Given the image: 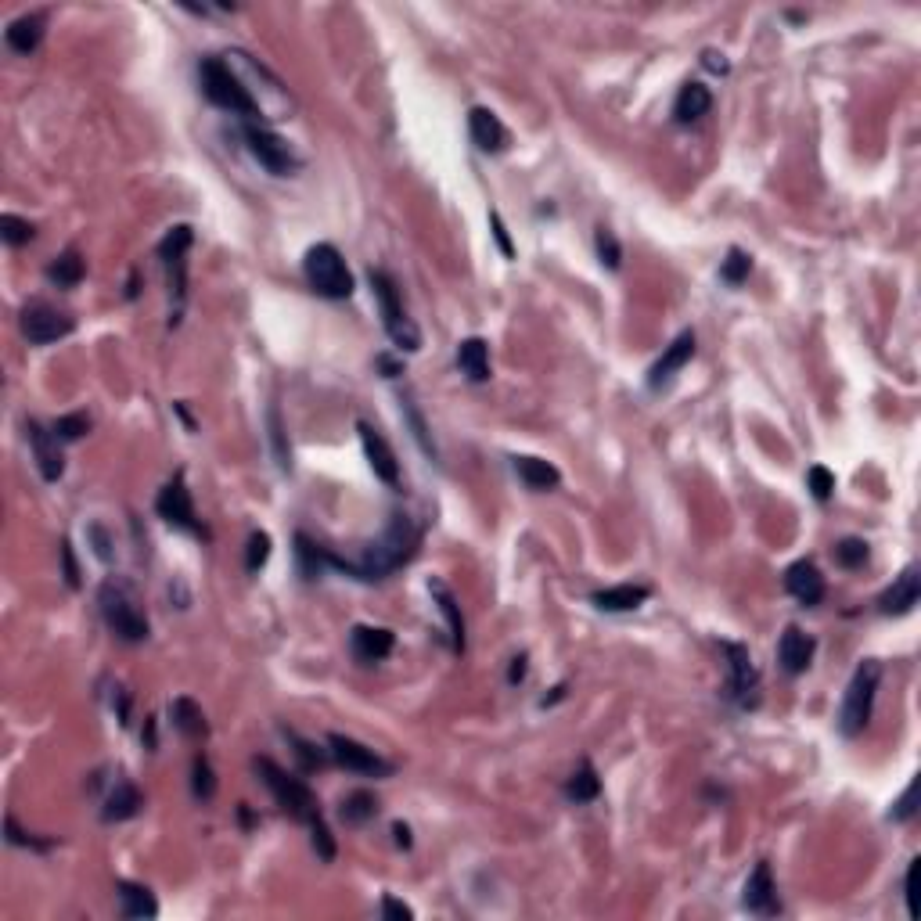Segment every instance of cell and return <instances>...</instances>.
<instances>
[{
	"label": "cell",
	"mask_w": 921,
	"mask_h": 921,
	"mask_svg": "<svg viewBox=\"0 0 921 921\" xmlns=\"http://www.w3.org/2000/svg\"><path fill=\"white\" fill-rule=\"evenodd\" d=\"M418 547H421V529L414 526V519L393 515V522L385 526L382 537H378L375 544H367L364 551H360V558L328 555V565H335V569H342L346 576H357V580H364V583H378L389 573H396L400 565L411 562V558L418 555Z\"/></svg>",
	"instance_id": "1"
},
{
	"label": "cell",
	"mask_w": 921,
	"mask_h": 921,
	"mask_svg": "<svg viewBox=\"0 0 921 921\" xmlns=\"http://www.w3.org/2000/svg\"><path fill=\"white\" fill-rule=\"evenodd\" d=\"M98 609H101L105 626L119 637V641H126V644L148 641V630H152V626H148V616H144V609L137 605L134 591H130L126 583H119V580L101 583Z\"/></svg>",
	"instance_id": "2"
},
{
	"label": "cell",
	"mask_w": 921,
	"mask_h": 921,
	"mask_svg": "<svg viewBox=\"0 0 921 921\" xmlns=\"http://www.w3.org/2000/svg\"><path fill=\"white\" fill-rule=\"evenodd\" d=\"M198 80H202V94H206L216 108H224L231 116H249V119L263 116L260 101L252 98L249 87H245V83L231 72V65L220 62V58H202Z\"/></svg>",
	"instance_id": "3"
},
{
	"label": "cell",
	"mask_w": 921,
	"mask_h": 921,
	"mask_svg": "<svg viewBox=\"0 0 921 921\" xmlns=\"http://www.w3.org/2000/svg\"><path fill=\"white\" fill-rule=\"evenodd\" d=\"M256 774H260L263 785L274 792V799H278V806L288 817H296L299 824L321 821V803H317V796H313L310 785H306L303 778L288 774V770L278 767L270 756H256Z\"/></svg>",
	"instance_id": "4"
},
{
	"label": "cell",
	"mask_w": 921,
	"mask_h": 921,
	"mask_svg": "<svg viewBox=\"0 0 921 921\" xmlns=\"http://www.w3.org/2000/svg\"><path fill=\"white\" fill-rule=\"evenodd\" d=\"M878 684H882V662L864 659L857 666V673H853L846 698H842V709H839V731L846 734V738H860V734L868 731L871 713H875Z\"/></svg>",
	"instance_id": "5"
},
{
	"label": "cell",
	"mask_w": 921,
	"mask_h": 921,
	"mask_svg": "<svg viewBox=\"0 0 921 921\" xmlns=\"http://www.w3.org/2000/svg\"><path fill=\"white\" fill-rule=\"evenodd\" d=\"M303 270H306L310 288L321 299H335V303H339V299L353 296V274H349L346 260H342V252L335 249V245H328V242L313 245V249L306 252Z\"/></svg>",
	"instance_id": "6"
},
{
	"label": "cell",
	"mask_w": 921,
	"mask_h": 921,
	"mask_svg": "<svg viewBox=\"0 0 921 921\" xmlns=\"http://www.w3.org/2000/svg\"><path fill=\"white\" fill-rule=\"evenodd\" d=\"M371 288H375V299H378V310H382L385 335L393 339V346L403 349V353H414V349H421V331H418V324L407 317V310H403L400 292H396L393 278H389L385 270H371Z\"/></svg>",
	"instance_id": "7"
},
{
	"label": "cell",
	"mask_w": 921,
	"mask_h": 921,
	"mask_svg": "<svg viewBox=\"0 0 921 921\" xmlns=\"http://www.w3.org/2000/svg\"><path fill=\"white\" fill-rule=\"evenodd\" d=\"M195 245V231L188 224L170 227V234L159 242V260L166 267V281H170V292L177 299V313L188 299V252Z\"/></svg>",
	"instance_id": "8"
},
{
	"label": "cell",
	"mask_w": 921,
	"mask_h": 921,
	"mask_svg": "<svg viewBox=\"0 0 921 921\" xmlns=\"http://www.w3.org/2000/svg\"><path fill=\"white\" fill-rule=\"evenodd\" d=\"M242 137H245V148L252 152V159L260 162L263 170L274 173V177H288V173H296V170H299L296 152H292V148H288V144L281 141V137L274 134V130L249 123V126L242 130Z\"/></svg>",
	"instance_id": "9"
},
{
	"label": "cell",
	"mask_w": 921,
	"mask_h": 921,
	"mask_svg": "<svg viewBox=\"0 0 921 921\" xmlns=\"http://www.w3.org/2000/svg\"><path fill=\"white\" fill-rule=\"evenodd\" d=\"M155 511H159L162 519L170 522L173 529H184V533H191V537H206V526H202L198 515H195V501H191V490H188L184 472H177L170 483L159 490Z\"/></svg>",
	"instance_id": "10"
},
{
	"label": "cell",
	"mask_w": 921,
	"mask_h": 921,
	"mask_svg": "<svg viewBox=\"0 0 921 921\" xmlns=\"http://www.w3.org/2000/svg\"><path fill=\"white\" fill-rule=\"evenodd\" d=\"M18 324H22V335H26L33 346H51V342L72 335V328H76L72 313L58 310V306H51V303H40V299L22 310Z\"/></svg>",
	"instance_id": "11"
},
{
	"label": "cell",
	"mask_w": 921,
	"mask_h": 921,
	"mask_svg": "<svg viewBox=\"0 0 921 921\" xmlns=\"http://www.w3.org/2000/svg\"><path fill=\"white\" fill-rule=\"evenodd\" d=\"M727 655V698L738 709H752L760 702V673L752 666V655L745 644H724Z\"/></svg>",
	"instance_id": "12"
},
{
	"label": "cell",
	"mask_w": 921,
	"mask_h": 921,
	"mask_svg": "<svg viewBox=\"0 0 921 921\" xmlns=\"http://www.w3.org/2000/svg\"><path fill=\"white\" fill-rule=\"evenodd\" d=\"M328 756L339 763V767L353 770V774H367V778H389V774H393V763L382 760L375 749H367L357 738H346V734H331Z\"/></svg>",
	"instance_id": "13"
},
{
	"label": "cell",
	"mask_w": 921,
	"mask_h": 921,
	"mask_svg": "<svg viewBox=\"0 0 921 921\" xmlns=\"http://www.w3.org/2000/svg\"><path fill=\"white\" fill-rule=\"evenodd\" d=\"M742 907L749 914H756V918H774V914H781L778 886H774V875H770L767 860H760V864L752 868V875L745 878Z\"/></svg>",
	"instance_id": "14"
},
{
	"label": "cell",
	"mask_w": 921,
	"mask_h": 921,
	"mask_svg": "<svg viewBox=\"0 0 921 921\" xmlns=\"http://www.w3.org/2000/svg\"><path fill=\"white\" fill-rule=\"evenodd\" d=\"M357 432H360V443H364V454H367V465H371V472L382 479V483L396 486L400 483V461H396L393 447L385 443L382 432L371 425V421H357Z\"/></svg>",
	"instance_id": "15"
},
{
	"label": "cell",
	"mask_w": 921,
	"mask_h": 921,
	"mask_svg": "<svg viewBox=\"0 0 921 921\" xmlns=\"http://www.w3.org/2000/svg\"><path fill=\"white\" fill-rule=\"evenodd\" d=\"M918 598H921L918 565H907L904 573L893 580V587L882 591V598H878V612H882V616H907V612L918 605Z\"/></svg>",
	"instance_id": "16"
},
{
	"label": "cell",
	"mask_w": 921,
	"mask_h": 921,
	"mask_svg": "<svg viewBox=\"0 0 921 921\" xmlns=\"http://www.w3.org/2000/svg\"><path fill=\"white\" fill-rule=\"evenodd\" d=\"M691 357H695V331H680L677 339L666 346V353L652 364V371H648V385H652V389L670 385L673 378H677V371L688 364Z\"/></svg>",
	"instance_id": "17"
},
{
	"label": "cell",
	"mask_w": 921,
	"mask_h": 921,
	"mask_svg": "<svg viewBox=\"0 0 921 921\" xmlns=\"http://www.w3.org/2000/svg\"><path fill=\"white\" fill-rule=\"evenodd\" d=\"M26 432H29V443H33V457H36L40 475H44L47 483H58L65 472V457H62V450H58V432H47L40 421H29Z\"/></svg>",
	"instance_id": "18"
},
{
	"label": "cell",
	"mask_w": 921,
	"mask_h": 921,
	"mask_svg": "<svg viewBox=\"0 0 921 921\" xmlns=\"http://www.w3.org/2000/svg\"><path fill=\"white\" fill-rule=\"evenodd\" d=\"M785 591L792 594V598L803 605V609H814V605H821L824 601V576L821 569H817L814 562H796L788 565L785 573Z\"/></svg>",
	"instance_id": "19"
},
{
	"label": "cell",
	"mask_w": 921,
	"mask_h": 921,
	"mask_svg": "<svg viewBox=\"0 0 921 921\" xmlns=\"http://www.w3.org/2000/svg\"><path fill=\"white\" fill-rule=\"evenodd\" d=\"M814 652H817V641H814L810 634H803L799 626H788L785 634H781V641H778V662H781V670L792 673V677L806 673V666L814 662Z\"/></svg>",
	"instance_id": "20"
},
{
	"label": "cell",
	"mask_w": 921,
	"mask_h": 921,
	"mask_svg": "<svg viewBox=\"0 0 921 921\" xmlns=\"http://www.w3.org/2000/svg\"><path fill=\"white\" fill-rule=\"evenodd\" d=\"M393 630H385V626H353V634H349V648H353V655H357L364 666H375V662H382L385 655L393 652Z\"/></svg>",
	"instance_id": "21"
},
{
	"label": "cell",
	"mask_w": 921,
	"mask_h": 921,
	"mask_svg": "<svg viewBox=\"0 0 921 921\" xmlns=\"http://www.w3.org/2000/svg\"><path fill=\"white\" fill-rule=\"evenodd\" d=\"M468 134H472L479 152H504V144H508V130L490 108H472L468 112Z\"/></svg>",
	"instance_id": "22"
},
{
	"label": "cell",
	"mask_w": 921,
	"mask_h": 921,
	"mask_svg": "<svg viewBox=\"0 0 921 921\" xmlns=\"http://www.w3.org/2000/svg\"><path fill=\"white\" fill-rule=\"evenodd\" d=\"M709 108H713V94H709L706 83H684L677 94V101H673V119H677L680 126H691L698 123L702 116H709Z\"/></svg>",
	"instance_id": "23"
},
{
	"label": "cell",
	"mask_w": 921,
	"mask_h": 921,
	"mask_svg": "<svg viewBox=\"0 0 921 921\" xmlns=\"http://www.w3.org/2000/svg\"><path fill=\"white\" fill-rule=\"evenodd\" d=\"M137 810H141V792H137L134 781L126 778H116V785L108 788L105 796V810H101V821H130V817H137Z\"/></svg>",
	"instance_id": "24"
},
{
	"label": "cell",
	"mask_w": 921,
	"mask_h": 921,
	"mask_svg": "<svg viewBox=\"0 0 921 921\" xmlns=\"http://www.w3.org/2000/svg\"><path fill=\"white\" fill-rule=\"evenodd\" d=\"M429 594L436 598L439 612H443V619H447L450 648H454V652H465V619H461V605H457V598L450 594V587L443 580H429Z\"/></svg>",
	"instance_id": "25"
},
{
	"label": "cell",
	"mask_w": 921,
	"mask_h": 921,
	"mask_svg": "<svg viewBox=\"0 0 921 921\" xmlns=\"http://www.w3.org/2000/svg\"><path fill=\"white\" fill-rule=\"evenodd\" d=\"M170 716H173V727H177L184 738H191V742L209 738V720H206V713H202V706H198L195 698H184V695L173 698Z\"/></svg>",
	"instance_id": "26"
},
{
	"label": "cell",
	"mask_w": 921,
	"mask_h": 921,
	"mask_svg": "<svg viewBox=\"0 0 921 921\" xmlns=\"http://www.w3.org/2000/svg\"><path fill=\"white\" fill-rule=\"evenodd\" d=\"M116 893H119V914H123V918L141 921V918H155V914H159V904H155V896L148 886L119 882Z\"/></svg>",
	"instance_id": "27"
},
{
	"label": "cell",
	"mask_w": 921,
	"mask_h": 921,
	"mask_svg": "<svg viewBox=\"0 0 921 921\" xmlns=\"http://www.w3.org/2000/svg\"><path fill=\"white\" fill-rule=\"evenodd\" d=\"M648 587H637V583H619V587H609V591H598L594 594V605H598L601 612H634L641 609L644 601H648Z\"/></svg>",
	"instance_id": "28"
},
{
	"label": "cell",
	"mask_w": 921,
	"mask_h": 921,
	"mask_svg": "<svg viewBox=\"0 0 921 921\" xmlns=\"http://www.w3.org/2000/svg\"><path fill=\"white\" fill-rule=\"evenodd\" d=\"M457 367L468 382H486L490 378V346L486 339H465L457 346Z\"/></svg>",
	"instance_id": "29"
},
{
	"label": "cell",
	"mask_w": 921,
	"mask_h": 921,
	"mask_svg": "<svg viewBox=\"0 0 921 921\" xmlns=\"http://www.w3.org/2000/svg\"><path fill=\"white\" fill-rule=\"evenodd\" d=\"M515 472L529 490H555L562 483V472L544 457H515Z\"/></svg>",
	"instance_id": "30"
},
{
	"label": "cell",
	"mask_w": 921,
	"mask_h": 921,
	"mask_svg": "<svg viewBox=\"0 0 921 921\" xmlns=\"http://www.w3.org/2000/svg\"><path fill=\"white\" fill-rule=\"evenodd\" d=\"M8 47L15 54H33L44 40V15H22L8 26Z\"/></svg>",
	"instance_id": "31"
},
{
	"label": "cell",
	"mask_w": 921,
	"mask_h": 921,
	"mask_svg": "<svg viewBox=\"0 0 921 921\" xmlns=\"http://www.w3.org/2000/svg\"><path fill=\"white\" fill-rule=\"evenodd\" d=\"M565 796L573 799V803H594V799L601 796V778L591 760H583L580 767L573 770V778L565 781Z\"/></svg>",
	"instance_id": "32"
},
{
	"label": "cell",
	"mask_w": 921,
	"mask_h": 921,
	"mask_svg": "<svg viewBox=\"0 0 921 921\" xmlns=\"http://www.w3.org/2000/svg\"><path fill=\"white\" fill-rule=\"evenodd\" d=\"M83 274H87V263H83V256L76 249H65L62 256L47 267V278L58 288H76L83 281Z\"/></svg>",
	"instance_id": "33"
},
{
	"label": "cell",
	"mask_w": 921,
	"mask_h": 921,
	"mask_svg": "<svg viewBox=\"0 0 921 921\" xmlns=\"http://www.w3.org/2000/svg\"><path fill=\"white\" fill-rule=\"evenodd\" d=\"M339 814H342V821H346V824H364V821H371V817L378 814V803H375V796H371V792H349V796L342 799Z\"/></svg>",
	"instance_id": "34"
},
{
	"label": "cell",
	"mask_w": 921,
	"mask_h": 921,
	"mask_svg": "<svg viewBox=\"0 0 921 921\" xmlns=\"http://www.w3.org/2000/svg\"><path fill=\"white\" fill-rule=\"evenodd\" d=\"M267 425H270V443H274V461H278L281 472H292V450H288L285 425H281V411H278V407H270V411H267Z\"/></svg>",
	"instance_id": "35"
},
{
	"label": "cell",
	"mask_w": 921,
	"mask_h": 921,
	"mask_svg": "<svg viewBox=\"0 0 921 921\" xmlns=\"http://www.w3.org/2000/svg\"><path fill=\"white\" fill-rule=\"evenodd\" d=\"M0 238L8 245H29L36 238V227L29 224V220H22V216H15V213H4L0 216Z\"/></svg>",
	"instance_id": "36"
},
{
	"label": "cell",
	"mask_w": 921,
	"mask_h": 921,
	"mask_svg": "<svg viewBox=\"0 0 921 921\" xmlns=\"http://www.w3.org/2000/svg\"><path fill=\"white\" fill-rule=\"evenodd\" d=\"M191 792H195V799H202V803H209V799L216 796V778H213V767H209L206 756H195V763H191Z\"/></svg>",
	"instance_id": "37"
},
{
	"label": "cell",
	"mask_w": 921,
	"mask_h": 921,
	"mask_svg": "<svg viewBox=\"0 0 921 921\" xmlns=\"http://www.w3.org/2000/svg\"><path fill=\"white\" fill-rule=\"evenodd\" d=\"M749 270H752V256H749V252L731 249V252H727L724 267H720V278H724L731 288H738V285H745V281H749Z\"/></svg>",
	"instance_id": "38"
},
{
	"label": "cell",
	"mask_w": 921,
	"mask_h": 921,
	"mask_svg": "<svg viewBox=\"0 0 921 921\" xmlns=\"http://www.w3.org/2000/svg\"><path fill=\"white\" fill-rule=\"evenodd\" d=\"M835 562L842 565V569H860V565L868 562V544L857 537H846L835 544Z\"/></svg>",
	"instance_id": "39"
},
{
	"label": "cell",
	"mask_w": 921,
	"mask_h": 921,
	"mask_svg": "<svg viewBox=\"0 0 921 921\" xmlns=\"http://www.w3.org/2000/svg\"><path fill=\"white\" fill-rule=\"evenodd\" d=\"M296 544H299V562H303V576L306 580H313V576L321 573V565H328V551H321L317 544H310V537H303V533L296 537Z\"/></svg>",
	"instance_id": "40"
},
{
	"label": "cell",
	"mask_w": 921,
	"mask_h": 921,
	"mask_svg": "<svg viewBox=\"0 0 921 921\" xmlns=\"http://www.w3.org/2000/svg\"><path fill=\"white\" fill-rule=\"evenodd\" d=\"M594 245H598L601 263H605L609 270H619V263H623V249H619L616 234H612L609 227H598V238H594Z\"/></svg>",
	"instance_id": "41"
},
{
	"label": "cell",
	"mask_w": 921,
	"mask_h": 921,
	"mask_svg": "<svg viewBox=\"0 0 921 921\" xmlns=\"http://www.w3.org/2000/svg\"><path fill=\"white\" fill-rule=\"evenodd\" d=\"M270 558V537L267 533H252L249 537V551H245V569L249 573H260Z\"/></svg>",
	"instance_id": "42"
},
{
	"label": "cell",
	"mask_w": 921,
	"mask_h": 921,
	"mask_svg": "<svg viewBox=\"0 0 921 921\" xmlns=\"http://www.w3.org/2000/svg\"><path fill=\"white\" fill-rule=\"evenodd\" d=\"M806 486H810V493H814L817 501H828L835 493V475L828 472L824 465H814L810 472H806Z\"/></svg>",
	"instance_id": "43"
},
{
	"label": "cell",
	"mask_w": 921,
	"mask_h": 921,
	"mask_svg": "<svg viewBox=\"0 0 921 921\" xmlns=\"http://www.w3.org/2000/svg\"><path fill=\"white\" fill-rule=\"evenodd\" d=\"M87 429H90L87 414H65V418L54 421V432H58V439H80Z\"/></svg>",
	"instance_id": "44"
},
{
	"label": "cell",
	"mask_w": 921,
	"mask_h": 921,
	"mask_svg": "<svg viewBox=\"0 0 921 921\" xmlns=\"http://www.w3.org/2000/svg\"><path fill=\"white\" fill-rule=\"evenodd\" d=\"M310 832H313V850H317V857H321V860H335V839H331L328 824L313 821Z\"/></svg>",
	"instance_id": "45"
},
{
	"label": "cell",
	"mask_w": 921,
	"mask_h": 921,
	"mask_svg": "<svg viewBox=\"0 0 921 921\" xmlns=\"http://www.w3.org/2000/svg\"><path fill=\"white\" fill-rule=\"evenodd\" d=\"M4 832H8L11 846H29V850H47V846H51V842H40V839H33L29 832H22V828L15 824V817H8V821H4Z\"/></svg>",
	"instance_id": "46"
},
{
	"label": "cell",
	"mask_w": 921,
	"mask_h": 921,
	"mask_svg": "<svg viewBox=\"0 0 921 921\" xmlns=\"http://www.w3.org/2000/svg\"><path fill=\"white\" fill-rule=\"evenodd\" d=\"M62 562H65V583H69V587H80V569H76L69 540H62Z\"/></svg>",
	"instance_id": "47"
},
{
	"label": "cell",
	"mask_w": 921,
	"mask_h": 921,
	"mask_svg": "<svg viewBox=\"0 0 921 921\" xmlns=\"http://www.w3.org/2000/svg\"><path fill=\"white\" fill-rule=\"evenodd\" d=\"M382 914H385V918H400V921H403V918H414L411 907L400 904L396 896H385V900H382Z\"/></svg>",
	"instance_id": "48"
},
{
	"label": "cell",
	"mask_w": 921,
	"mask_h": 921,
	"mask_svg": "<svg viewBox=\"0 0 921 921\" xmlns=\"http://www.w3.org/2000/svg\"><path fill=\"white\" fill-rule=\"evenodd\" d=\"M490 224H493V234H497V242H501V249H504V256H515V249H511V242H508V231H504V220H501V213H490Z\"/></svg>",
	"instance_id": "49"
},
{
	"label": "cell",
	"mask_w": 921,
	"mask_h": 921,
	"mask_svg": "<svg viewBox=\"0 0 921 921\" xmlns=\"http://www.w3.org/2000/svg\"><path fill=\"white\" fill-rule=\"evenodd\" d=\"M893 817H896V821H907V817H914V785L907 788L904 796H900V803H896Z\"/></svg>",
	"instance_id": "50"
},
{
	"label": "cell",
	"mask_w": 921,
	"mask_h": 921,
	"mask_svg": "<svg viewBox=\"0 0 921 921\" xmlns=\"http://www.w3.org/2000/svg\"><path fill=\"white\" fill-rule=\"evenodd\" d=\"M914 871H918V860H911V868H907L904 875V896H907V914H914L918 907H914Z\"/></svg>",
	"instance_id": "51"
},
{
	"label": "cell",
	"mask_w": 921,
	"mask_h": 921,
	"mask_svg": "<svg viewBox=\"0 0 921 921\" xmlns=\"http://www.w3.org/2000/svg\"><path fill=\"white\" fill-rule=\"evenodd\" d=\"M90 533H94V540H98V547H94V551H98V558H101V562H108V558H112V551H108V540H105V533H101V526H94Z\"/></svg>",
	"instance_id": "52"
},
{
	"label": "cell",
	"mask_w": 921,
	"mask_h": 921,
	"mask_svg": "<svg viewBox=\"0 0 921 921\" xmlns=\"http://www.w3.org/2000/svg\"><path fill=\"white\" fill-rule=\"evenodd\" d=\"M522 677H526V655H519V659H511V673H508L511 684H519Z\"/></svg>",
	"instance_id": "53"
},
{
	"label": "cell",
	"mask_w": 921,
	"mask_h": 921,
	"mask_svg": "<svg viewBox=\"0 0 921 921\" xmlns=\"http://www.w3.org/2000/svg\"><path fill=\"white\" fill-rule=\"evenodd\" d=\"M706 69H713V72H727V62H724V54H716V51H706Z\"/></svg>",
	"instance_id": "54"
},
{
	"label": "cell",
	"mask_w": 921,
	"mask_h": 921,
	"mask_svg": "<svg viewBox=\"0 0 921 921\" xmlns=\"http://www.w3.org/2000/svg\"><path fill=\"white\" fill-rule=\"evenodd\" d=\"M393 835H396V846H403V850L411 846V828H407V824H393Z\"/></svg>",
	"instance_id": "55"
}]
</instances>
